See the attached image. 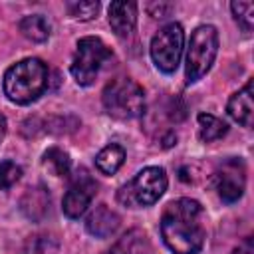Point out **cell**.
Returning <instances> with one entry per match:
<instances>
[{"instance_id": "cell-1", "label": "cell", "mask_w": 254, "mask_h": 254, "mask_svg": "<svg viewBox=\"0 0 254 254\" xmlns=\"http://www.w3.org/2000/svg\"><path fill=\"white\" fill-rule=\"evenodd\" d=\"M161 238L173 254H198L204 246V210L194 198H177L161 214Z\"/></svg>"}, {"instance_id": "cell-2", "label": "cell", "mask_w": 254, "mask_h": 254, "mask_svg": "<svg viewBox=\"0 0 254 254\" xmlns=\"http://www.w3.org/2000/svg\"><path fill=\"white\" fill-rule=\"evenodd\" d=\"M50 83V69L40 58H24L10 65L4 73V95L16 105H28L36 101Z\"/></svg>"}, {"instance_id": "cell-3", "label": "cell", "mask_w": 254, "mask_h": 254, "mask_svg": "<svg viewBox=\"0 0 254 254\" xmlns=\"http://www.w3.org/2000/svg\"><path fill=\"white\" fill-rule=\"evenodd\" d=\"M101 103L105 113L117 121L137 119L145 111V91L131 77H115L105 85Z\"/></svg>"}, {"instance_id": "cell-4", "label": "cell", "mask_w": 254, "mask_h": 254, "mask_svg": "<svg viewBox=\"0 0 254 254\" xmlns=\"http://www.w3.org/2000/svg\"><path fill=\"white\" fill-rule=\"evenodd\" d=\"M167 173L163 167H145L117 190V202L127 208H145L155 204L167 190Z\"/></svg>"}, {"instance_id": "cell-5", "label": "cell", "mask_w": 254, "mask_h": 254, "mask_svg": "<svg viewBox=\"0 0 254 254\" xmlns=\"http://www.w3.org/2000/svg\"><path fill=\"white\" fill-rule=\"evenodd\" d=\"M218 54V32L210 24H202L194 28L187 48V64L185 75L187 83H196L200 77L208 73Z\"/></svg>"}, {"instance_id": "cell-6", "label": "cell", "mask_w": 254, "mask_h": 254, "mask_svg": "<svg viewBox=\"0 0 254 254\" xmlns=\"http://www.w3.org/2000/svg\"><path fill=\"white\" fill-rule=\"evenodd\" d=\"M111 56L113 54H111L109 46L101 38H97V36L81 38L75 44V52H73V58H71V64H69L71 77L81 87L91 85L97 79L105 62L111 60Z\"/></svg>"}, {"instance_id": "cell-7", "label": "cell", "mask_w": 254, "mask_h": 254, "mask_svg": "<svg viewBox=\"0 0 254 254\" xmlns=\"http://www.w3.org/2000/svg\"><path fill=\"white\" fill-rule=\"evenodd\" d=\"M183 48H185L183 26L177 22H169L163 28H159V32L153 36L149 52L157 69H161L163 73H173L181 64Z\"/></svg>"}, {"instance_id": "cell-8", "label": "cell", "mask_w": 254, "mask_h": 254, "mask_svg": "<svg viewBox=\"0 0 254 254\" xmlns=\"http://www.w3.org/2000/svg\"><path fill=\"white\" fill-rule=\"evenodd\" d=\"M97 192V183L89 175L87 169L79 167L73 175H69V187L62 200V210L67 218H79L85 214Z\"/></svg>"}, {"instance_id": "cell-9", "label": "cell", "mask_w": 254, "mask_h": 254, "mask_svg": "<svg viewBox=\"0 0 254 254\" xmlns=\"http://www.w3.org/2000/svg\"><path fill=\"white\" fill-rule=\"evenodd\" d=\"M212 183H214V190H216V194L222 202L232 204V202L240 200V196L244 194V187H246V167H244V163L236 157L226 159L214 171Z\"/></svg>"}, {"instance_id": "cell-10", "label": "cell", "mask_w": 254, "mask_h": 254, "mask_svg": "<svg viewBox=\"0 0 254 254\" xmlns=\"http://www.w3.org/2000/svg\"><path fill=\"white\" fill-rule=\"evenodd\" d=\"M109 26L117 38H127L135 30L137 24V4L135 2H125V0H115L109 4L107 10Z\"/></svg>"}, {"instance_id": "cell-11", "label": "cell", "mask_w": 254, "mask_h": 254, "mask_svg": "<svg viewBox=\"0 0 254 254\" xmlns=\"http://www.w3.org/2000/svg\"><path fill=\"white\" fill-rule=\"evenodd\" d=\"M119 216L107 204H97L85 216V230L95 238H109L119 228Z\"/></svg>"}, {"instance_id": "cell-12", "label": "cell", "mask_w": 254, "mask_h": 254, "mask_svg": "<svg viewBox=\"0 0 254 254\" xmlns=\"http://www.w3.org/2000/svg\"><path fill=\"white\" fill-rule=\"evenodd\" d=\"M50 192L44 185H36V187H30L22 198H20V210L26 218H30L32 222H40L48 216L50 212Z\"/></svg>"}, {"instance_id": "cell-13", "label": "cell", "mask_w": 254, "mask_h": 254, "mask_svg": "<svg viewBox=\"0 0 254 254\" xmlns=\"http://www.w3.org/2000/svg\"><path fill=\"white\" fill-rule=\"evenodd\" d=\"M226 111L228 115L240 123L242 127H250L252 125V115H254V101H252V81H248L242 89H238L236 93L230 95L228 103H226Z\"/></svg>"}, {"instance_id": "cell-14", "label": "cell", "mask_w": 254, "mask_h": 254, "mask_svg": "<svg viewBox=\"0 0 254 254\" xmlns=\"http://www.w3.org/2000/svg\"><path fill=\"white\" fill-rule=\"evenodd\" d=\"M103 254H153V248L145 232L129 230Z\"/></svg>"}, {"instance_id": "cell-15", "label": "cell", "mask_w": 254, "mask_h": 254, "mask_svg": "<svg viewBox=\"0 0 254 254\" xmlns=\"http://www.w3.org/2000/svg\"><path fill=\"white\" fill-rule=\"evenodd\" d=\"M123 163H125V149L119 143H109L95 155V167L103 175H115Z\"/></svg>"}, {"instance_id": "cell-16", "label": "cell", "mask_w": 254, "mask_h": 254, "mask_svg": "<svg viewBox=\"0 0 254 254\" xmlns=\"http://www.w3.org/2000/svg\"><path fill=\"white\" fill-rule=\"evenodd\" d=\"M22 36L30 42H36V44H42L50 38V22L42 16V14H30V16H24L18 24Z\"/></svg>"}, {"instance_id": "cell-17", "label": "cell", "mask_w": 254, "mask_h": 254, "mask_svg": "<svg viewBox=\"0 0 254 254\" xmlns=\"http://www.w3.org/2000/svg\"><path fill=\"white\" fill-rule=\"evenodd\" d=\"M196 121H198V137L204 143L218 141L228 133V125L212 113H198Z\"/></svg>"}, {"instance_id": "cell-18", "label": "cell", "mask_w": 254, "mask_h": 254, "mask_svg": "<svg viewBox=\"0 0 254 254\" xmlns=\"http://www.w3.org/2000/svg\"><path fill=\"white\" fill-rule=\"evenodd\" d=\"M44 165L56 175V177H69L71 175V161L69 155L60 147H50L44 153Z\"/></svg>"}, {"instance_id": "cell-19", "label": "cell", "mask_w": 254, "mask_h": 254, "mask_svg": "<svg viewBox=\"0 0 254 254\" xmlns=\"http://www.w3.org/2000/svg\"><path fill=\"white\" fill-rule=\"evenodd\" d=\"M58 240L52 234H36L26 242V254H56Z\"/></svg>"}, {"instance_id": "cell-20", "label": "cell", "mask_w": 254, "mask_h": 254, "mask_svg": "<svg viewBox=\"0 0 254 254\" xmlns=\"http://www.w3.org/2000/svg\"><path fill=\"white\" fill-rule=\"evenodd\" d=\"M230 12L244 32H252L254 26V2H232Z\"/></svg>"}, {"instance_id": "cell-21", "label": "cell", "mask_w": 254, "mask_h": 254, "mask_svg": "<svg viewBox=\"0 0 254 254\" xmlns=\"http://www.w3.org/2000/svg\"><path fill=\"white\" fill-rule=\"evenodd\" d=\"M67 12L75 20H93L99 12V2L85 0V2H67L65 4Z\"/></svg>"}, {"instance_id": "cell-22", "label": "cell", "mask_w": 254, "mask_h": 254, "mask_svg": "<svg viewBox=\"0 0 254 254\" xmlns=\"http://www.w3.org/2000/svg\"><path fill=\"white\" fill-rule=\"evenodd\" d=\"M22 177V167L16 165L14 161H0V190L10 189L12 185H16Z\"/></svg>"}, {"instance_id": "cell-23", "label": "cell", "mask_w": 254, "mask_h": 254, "mask_svg": "<svg viewBox=\"0 0 254 254\" xmlns=\"http://www.w3.org/2000/svg\"><path fill=\"white\" fill-rule=\"evenodd\" d=\"M147 10L153 18H165L171 10H173V4H165V2H159V4H147Z\"/></svg>"}, {"instance_id": "cell-24", "label": "cell", "mask_w": 254, "mask_h": 254, "mask_svg": "<svg viewBox=\"0 0 254 254\" xmlns=\"http://www.w3.org/2000/svg\"><path fill=\"white\" fill-rule=\"evenodd\" d=\"M232 254H254V242H252V238H250V236L244 238V240L232 250Z\"/></svg>"}, {"instance_id": "cell-25", "label": "cell", "mask_w": 254, "mask_h": 254, "mask_svg": "<svg viewBox=\"0 0 254 254\" xmlns=\"http://www.w3.org/2000/svg\"><path fill=\"white\" fill-rule=\"evenodd\" d=\"M6 127H8V123H6V117L0 113V141L4 139V135H6Z\"/></svg>"}]
</instances>
